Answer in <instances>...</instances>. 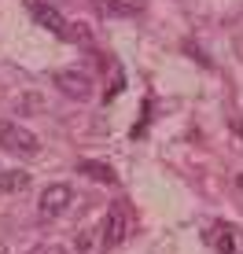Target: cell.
Instances as JSON below:
<instances>
[{
    "label": "cell",
    "mask_w": 243,
    "mask_h": 254,
    "mask_svg": "<svg viewBox=\"0 0 243 254\" xmlns=\"http://www.w3.org/2000/svg\"><path fill=\"white\" fill-rule=\"evenodd\" d=\"M0 147L11 155H37L41 151V136H33L30 129H22L19 122H4L0 118Z\"/></svg>",
    "instance_id": "obj_1"
},
{
    "label": "cell",
    "mask_w": 243,
    "mask_h": 254,
    "mask_svg": "<svg viewBox=\"0 0 243 254\" xmlns=\"http://www.w3.org/2000/svg\"><path fill=\"white\" fill-rule=\"evenodd\" d=\"M70 203H74V188L63 185V181H56V185H48L45 191H41L37 210H41V217H59Z\"/></svg>",
    "instance_id": "obj_2"
},
{
    "label": "cell",
    "mask_w": 243,
    "mask_h": 254,
    "mask_svg": "<svg viewBox=\"0 0 243 254\" xmlns=\"http://www.w3.org/2000/svg\"><path fill=\"white\" fill-rule=\"evenodd\" d=\"M56 89L63 96H70V100H89L92 77L85 74V70H59V74H56Z\"/></svg>",
    "instance_id": "obj_3"
},
{
    "label": "cell",
    "mask_w": 243,
    "mask_h": 254,
    "mask_svg": "<svg viewBox=\"0 0 243 254\" xmlns=\"http://www.w3.org/2000/svg\"><path fill=\"white\" fill-rule=\"evenodd\" d=\"M77 254H107V232H103V221L77 232Z\"/></svg>",
    "instance_id": "obj_4"
},
{
    "label": "cell",
    "mask_w": 243,
    "mask_h": 254,
    "mask_svg": "<svg viewBox=\"0 0 243 254\" xmlns=\"http://www.w3.org/2000/svg\"><path fill=\"white\" fill-rule=\"evenodd\" d=\"M33 19L45 26V30L59 33V37H66V33H70V22H63V15H59L56 7H48V4H33Z\"/></svg>",
    "instance_id": "obj_5"
},
{
    "label": "cell",
    "mask_w": 243,
    "mask_h": 254,
    "mask_svg": "<svg viewBox=\"0 0 243 254\" xmlns=\"http://www.w3.org/2000/svg\"><path fill=\"white\" fill-rule=\"evenodd\" d=\"M103 232H107V247H118L129 236V217L122 214V210H111V214L103 217Z\"/></svg>",
    "instance_id": "obj_6"
},
{
    "label": "cell",
    "mask_w": 243,
    "mask_h": 254,
    "mask_svg": "<svg viewBox=\"0 0 243 254\" xmlns=\"http://www.w3.org/2000/svg\"><path fill=\"white\" fill-rule=\"evenodd\" d=\"M30 188V173L26 170H7L0 177V195H11V191H26Z\"/></svg>",
    "instance_id": "obj_7"
},
{
    "label": "cell",
    "mask_w": 243,
    "mask_h": 254,
    "mask_svg": "<svg viewBox=\"0 0 243 254\" xmlns=\"http://www.w3.org/2000/svg\"><path fill=\"white\" fill-rule=\"evenodd\" d=\"M103 7H107V15H115V19H129V15L144 11V0H100Z\"/></svg>",
    "instance_id": "obj_8"
},
{
    "label": "cell",
    "mask_w": 243,
    "mask_h": 254,
    "mask_svg": "<svg viewBox=\"0 0 243 254\" xmlns=\"http://www.w3.org/2000/svg\"><path fill=\"white\" fill-rule=\"evenodd\" d=\"M77 170H81V173H89V177H96V181H103V185H111V181H115V173H111L103 162H81Z\"/></svg>",
    "instance_id": "obj_9"
},
{
    "label": "cell",
    "mask_w": 243,
    "mask_h": 254,
    "mask_svg": "<svg viewBox=\"0 0 243 254\" xmlns=\"http://www.w3.org/2000/svg\"><path fill=\"white\" fill-rule=\"evenodd\" d=\"M218 254H236V232H232V229L218 232Z\"/></svg>",
    "instance_id": "obj_10"
},
{
    "label": "cell",
    "mask_w": 243,
    "mask_h": 254,
    "mask_svg": "<svg viewBox=\"0 0 243 254\" xmlns=\"http://www.w3.org/2000/svg\"><path fill=\"white\" fill-rule=\"evenodd\" d=\"M30 254H66V251L56 247V243H48V247H37V251H30Z\"/></svg>",
    "instance_id": "obj_11"
},
{
    "label": "cell",
    "mask_w": 243,
    "mask_h": 254,
    "mask_svg": "<svg viewBox=\"0 0 243 254\" xmlns=\"http://www.w3.org/2000/svg\"><path fill=\"white\" fill-rule=\"evenodd\" d=\"M0 254H7V251H4V247H0Z\"/></svg>",
    "instance_id": "obj_12"
}]
</instances>
